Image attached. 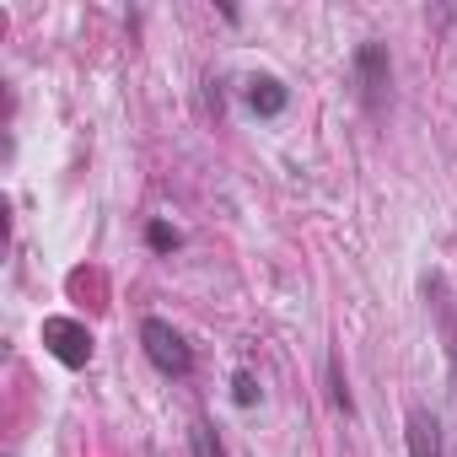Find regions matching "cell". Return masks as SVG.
Wrapping results in <instances>:
<instances>
[{"label":"cell","mask_w":457,"mask_h":457,"mask_svg":"<svg viewBox=\"0 0 457 457\" xmlns=\"http://www.w3.org/2000/svg\"><path fill=\"white\" fill-rule=\"evenodd\" d=\"M140 350H145V361L162 371V377H188L194 371V350H188V339L167 323V318H145L140 323Z\"/></svg>","instance_id":"obj_1"},{"label":"cell","mask_w":457,"mask_h":457,"mask_svg":"<svg viewBox=\"0 0 457 457\" xmlns=\"http://www.w3.org/2000/svg\"><path fill=\"white\" fill-rule=\"evenodd\" d=\"M355 92H361V108L366 113H382V103H387V87H393V60H387V44H377V38H366V44H355Z\"/></svg>","instance_id":"obj_2"},{"label":"cell","mask_w":457,"mask_h":457,"mask_svg":"<svg viewBox=\"0 0 457 457\" xmlns=\"http://www.w3.org/2000/svg\"><path fill=\"white\" fill-rule=\"evenodd\" d=\"M44 350H49L60 366L81 371V366L92 361V334H87V323H76V318H44Z\"/></svg>","instance_id":"obj_3"},{"label":"cell","mask_w":457,"mask_h":457,"mask_svg":"<svg viewBox=\"0 0 457 457\" xmlns=\"http://www.w3.org/2000/svg\"><path fill=\"white\" fill-rule=\"evenodd\" d=\"M243 103H248L259 119H280V113L291 108V87H286L280 76H248V87H243Z\"/></svg>","instance_id":"obj_4"},{"label":"cell","mask_w":457,"mask_h":457,"mask_svg":"<svg viewBox=\"0 0 457 457\" xmlns=\"http://www.w3.org/2000/svg\"><path fill=\"white\" fill-rule=\"evenodd\" d=\"M403 441H409V457H446L441 420H436L430 409H409V420H403Z\"/></svg>","instance_id":"obj_5"},{"label":"cell","mask_w":457,"mask_h":457,"mask_svg":"<svg viewBox=\"0 0 457 457\" xmlns=\"http://www.w3.org/2000/svg\"><path fill=\"white\" fill-rule=\"evenodd\" d=\"M188 452H194V457H226V446H220V436H215L210 420H194V425H188Z\"/></svg>","instance_id":"obj_6"},{"label":"cell","mask_w":457,"mask_h":457,"mask_svg":"<svg viewBox=\"0 0 457 457\" xmlns=\"http://www.w3.org/2000/svg\"><path fill=\"white\" fill-rule=\"evenodd\" d=\"M328 398H334L339 414H355V398H350V382H345V371H339V355H328Z\"/></svg>","instance_id":"obj_7"},{"label":"cell","mask_w":457,"mask_h":457,"mask_svg":"<svg viewBox=\"0 0 457 457\" xmlns=\"http://www.w3.org/2000/svg\"><path fill=\"white\" fill-rule=\"evenodd\" d=\"M178 243H183L178 226H167V220H151V226H145V248H151V253H172Z\"/></svg>","instance_id":"obj_8"},{"label":"cell","mask_w":457,"mask_h":457,"mask_svg":"<svg viewBox=\"0 0 457 457\" xmlns=\"http://www.w3.org/2000/svg\"><path fill=\"white\" fill-rule=\"evenodd\" d=\"M259 398H264L259 377H253V371H237V377H232V403H237V409H253Z\"/></svg>","instance_id":"obj_9"}]
</instances>
